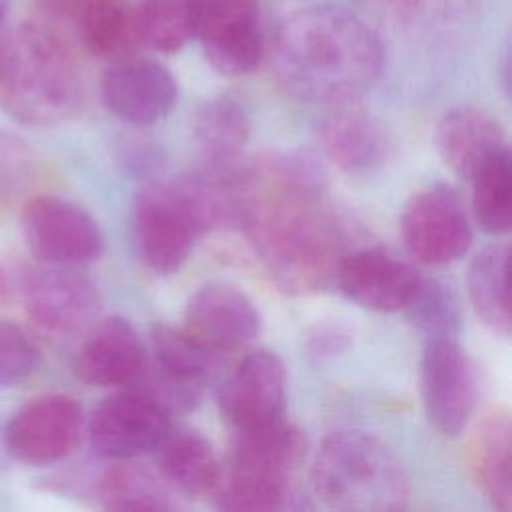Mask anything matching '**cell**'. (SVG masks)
I'll list each match as a JSON object with an SVG mask.
<instances>
[{
    "label": "cell",
    "instance_id": "obj_1",
    "mask_svg": "<svg viewBox=\"0 0 512 512\" xmlns=\"http://www.w3.org/2000/svg\"><path fill=\"white\" fill-rule=\"evenodd\" d=\"M236 224L274 282L310 294L334 280L348 236L326 198L324 172L302 152H268L242 162Z\"/></svg>",
    "mask_w": 512,
    "mask_h": 512
},
{
    "label": "cell",
    "instance_id": "obj_2",
    "mask_svg": "<svg viewBox=\"0 0 512 512\" xmlns=\"http://www.w3.org/2000/svg\"><path fill=\"white\" fill-rule=\"evenodd\" d=\"M280 86L298 100L338 104L358 100L384 68L378 34L354 12L334 4L288 14L272 38Z\"/></svg>",
    "mask_w": 512,
    "mask_h": 512
},
{
    "label": "cell",
    "instance_id": "obj_3",
    "mask_svg": "<svg viewBox=\"0 0 512 512\" xmlns=\"http://www.w3.org/2000/svg\"><path fill=\"white\" fill-rule=\"evenodd\" d=\"M84 80L66 38L46 22L0 32V108L22 124L56 126L76 116Z\"/></svg>",
    "mask_w": 512,
    "mask_h": 512
},
{
    "label": "cell",
    "instance_id": "obj_4",
    "mask_svg": "<svg viewBox=\"0 0 512 512\" xmlns=\"http://www.w3.org/2000/svg\"><path fill=\"white\" fill-rule=\"evenodd\" d=\"M310 484L326 508L342 512H394L410 500L402 460L382 438L364 430L326 436L312 462Z\"/></svg>",
    "mask_w": 512,
    "mask_h": 512
},
{
    "label": "cell",
    "instance_id": "obj_5",
    "mask_svg": "<svg viewBox=\"0 0 512 512\" xmlns=\"http://www.w3.org/2000/svg\"><path fill=\"white\" fill-rule=\"evenodd\" d=\"M304 432L284 418L234 430L226 464L212 490L220 510L272 512L298 508L294 474L306 458Z\"/></svg>",
    "mask_w": 512,
    "mask_h": 512
},
{
    "label": "cell",
    "instance_id": "obj_6",
    "mask_svg": "<svg viewBox=\"0 0 512 512\" xmlns=\"http://www.w3.org/2000/svg\"><path fill=\"white\" fill-rule=\"evenodd\" d=\"M20 300L30 326L48 340L86 332L100 312L96 286L76 266L30 268Z\"/></svg>",
    "mask_w": 512,
    "mask_h": 512
},
{
    "label": "cell",
    "instance_id": "obj_7",
    "mask_svg": "<svg viewBox=\"0 0 512 512\" xmlns=\"http://www.w3.org/2000/svg\"><path fill=\"white\" fill-rule=\"evenodd\" d=\"M22 232L28 250L54 266H84L100 258L104 236L98 222L78 204L34 194L22 206Z\"/></svg>",
    "mask_w": 512,
    "mask_h": 512
},
{
    "label": "cell",
    "instance_id": "obj_8",
    "mask_svg": "<svg viewBox=\"0 0 512 512\" xmlns=\"http://www.w3.org/2000/svg\"><path fill=\"white\" fill-rule=\"evenodd\" d=\"M400 234L408 254L430 266L460 260L472 242V228L460 194L448 184H430L410 196Z\"/></svg>",
    "mask_w": 512,
    "mask_h": 512
},
{
    "label": "cell",
    "instance_id": "obj_9",
    "mask_svg": "<svg viewBox=\"0 0 512 512\" xmlns=\"http://www.w3.org/2000/svg\"><path fill=\"white\" fill-rule=\"evenodd\" d=\"M420 392L426 416L440 434L456 436L466 428L478 400V374L458 338L424 342Z\"/></svg>",
    "mask_w": 512,
    "mask_h": 512
},
{
    "label": "cell",
    "instance_id": "obj_10",
    "mask_svg": "<svg viewBox=\"0 0 512 512\" xmlns=\"http://www.w3.org/2000/svg\"><path fill=\"white\" fill-rule=\"evenodd\" d=\"M84 412L68 394H42L14 412L2 430L6 454L26 464H50L76 450Z\"/></svg>",
    "mask_w": 512,
    "mask_h": 512
},
{
    "label": "cell",
    "instance_id": "obj_11",
    "mask_svg": "<svg viewBox=\"0 0 512 512\" xmlns=\"http://www.w3.org/2000/svg\"><path fill=\"white\" fill-rule=\"evenodd\" d=\"M172 426V416L146 394L126 388L104 398L90 414L86 432L92 450L106 460L152 454Z\"/></svg>",
    "mask_w": 512,
    "mask_h": 512
},
{
    "label": "cell",
    "instance_id": "obj_12",
    "mask_svg": "<svg viewBox=\"0 0 512 512\" xmlns=\"http://www.w3.org/2000/svg\"><path fill=\"white\" fill-rule=\"evenodd\" d=\"M194 36L218 74L238 78L254 72L264 56L258 0H200Z\"/></svg>",
    "mask_w": 512,
    "mask_h": 512
},
{
    "label": "cell",
    "instance_id": "obj_13",
    "mask_svg": "<svg viewBox=\"0 0 512 512\" xmlns=\"http://www.w3.org/2000/svg\"><path fill=\"white\" fill-rule=\"evenodd\" d=\"M422 274L384 246L348 250L334 274L340 292L362 308L398 312L412 300Z\"/></svg>",
    "mask_w": 512,
    "mask_h": 512
},
{
    "label": "cell",
    "instance_id": "obj_14",
    "mask_svg": "<svg viewBox=\"0 0 512 512\" xmlns=\"http://www.w3.org/2000/svg\"><path fill=\"white\" fill-rule=\"evenodd\" d=\"M286 406V368L270 350H254L218 388V408L234 430L276 422Z\"/></svg>",
    "mask_w": 512,
    "mask_h": 512
},
{
    "label": "cell",
    "instance_id": "obj_15",
    "mask_svg": "<svg viewBox=\"0 0 512 512\" xmlns=\"http://www.w3.org/2000/svg\"><path fill=\"white\" fill-rule=\"evenodd\" d=\"M104 106L120 120L150 126L162 120L178 98V84L168 68L154 60L120 58L100 80Z\"/></svg>",
    "mask_w": 512,
    "mask_h": 512
},
{
    "label": "cell",
    "instance_id": "obj_16",
    "mask_svg": "<svg viewBox=\"0 0 512 512\" xmlns=\"http://www.w3.org/2000/svg\"><path fill=\"white\" fill-rule=\"evenodd\" d=\"M184 330L206 348L224 354L244 348L258 336L260 314L242 290L206 284L186 304Z\"/></svg>",
    "mask_w": 512,
    "mask_h": 512
},
{
    "label": "cell",
    "instance_id": "obj_17",
    "mask_svg": "<svg viewBox=\"0 0 512 512\" xmlns=\"http://www.w3.org/2000/svg\"><path fill=\"white\" fill-rule=\"evenodd\" d=\"M146 346L122 316L94 322L74 356V372L92 386H130L146 362Z\"/></svg>",
    "mask_w": 512,
    "mask_h": 512
},
{
    "label": "cell",
    "instance_id": "obj_18",
    "mask_svg": "<svg viewBox=\"0 0 512 512\" xmlns=\"http://www.w3.org/2000/svg\"><path fill=\"white\" fill-rule=\"evenodd\" d=\"M320 126L326 156L348 174H368L384 160V132L376 118L358 104L346 100L328 106Z\"/></svg>",
    "mask_w": 512,
    "mask_h": 512
},
{
    "label": "cell",
    "instance_id": "obj_19",
    "mask_svg": "<svg viewBox=\"0 0 512 512\" xmlns=\"http://www.w3.org/2000/svg\"><path fill=\"white\" fill-rule=\"evenodd\" d=\"M434 142L444 164L466 180H470L494 152L508 146L502 124L476 106H456L448 110L436 126Z\"/></svg>",
    "mask_w": 512,
    "mask_h": 512
},
{
    "label": "cell",
    "instance_id": "obj_20",
    "mask_svg": "<svg viewBox=\"0 0 512 512\" xmlns=\"http://www.w3.org/2000/svg\"><path fill=\"white\" fill-rule=\"evenodd\" d=\"M82 46L98 56L120 60L142 44L134 0H68Z\"/></svg>",
    "mask_w": 512,
    "mask_h": 512
},
{
    "label": "cell",
    "instance_id": "obj_21",
    "mask_svg": "<svg viewBox=\"0 0 512 512\" xmlns=\"http://www.w3.org/2000/svg\"><path fill=\"white\" fill-rule=\"evenodd\" d=\"M152 454L162 478L186 496L210 494L220 480L222 462L198 430L172 424Z\"/></svg>",
    "mask_w": 512,
    "mask_h": 512
},
{
    "label": "cell",
    "instance_id": "obj_22",
    "mask_svg": "<svg viewBox=\"0 0 512 512\" xmlns=\"http://www.w3.org/2000/svg\"><path fill=\"white\" fill-rule=\"evenodd\" d=\"M468 468L494 508H512V426L506 412L490 414L468 446Z\"/></svg>",
    "mask_w": 512,
    "mask_h": 512
},
{
    "label": "cell",
    "instance_id": "obj_23",
    "mask_svg": "<svg viewBox=\"0 0 512 512\" xmlns=\"http://www.w3.org/2000/svg\"><path fill=\"white\" fill-rule=\"evenodd\" d=\"M150 346L152 354H148V362L152 366L200 392L218 376L222 366V354L206 348L184 328L170 324L152 326Z\"/></svg>",
    "mask_w": 512,
    "mask_h": 512
},
{
    "label": "cell",
    "instance_id": "obj_24",
    "mask_svg": "<svg viewBox=\"0 0 512 512\" xmlns=\"http://www.w3.org/2000/svg\"><path fill=\"white\" fill-rule=\"evenodd\" d=\"M250 122L244 106L232 96L204 102L194 118V138L208 166H228L242 158Z\"/></svg>",
    "mask_w": 512,
    "mask_h": 512
},
{
    "label": "cell",
    "instance_id": "obj_25",
    "mask_svg": "<svg viewBox=\"0 0 512 512\" xmlns=\"http://www.w3.org/2000/svg\"><path fill=\"white\" fill-rule=\"evenodd\" d=\"M468 296L476 316L494 332L508 336L512 328L508 288V246L482 248L468 268Z\"/></svg>",
    "mask_w": 512,
    "mask_h": 512
},
{
    "label": "cell",
    "instance_id": "obj_26",
    "mask_svg": "<svg viewBox=\"0 0 512 512\" xmlns=\"http://www.w3.org/2000/svg\"><path fill=\"white\" fill-rule=\"evenodd\" d=\"M472 184V214L492 236L510 230L512 218V162L508 146L494 152L468 180Z\"/></svg>",
    "mask_w": 512,
    "mask_h": 512
},
{
    "label": "cell",
    "instance_id": "obj_27",
    "mask_svg": "<svg viewBox=\"0 0 512 512\" xmlns=\"http://www.w3.org/2000/svg\"><path fill=\"white\" fill-rule=\"evenodd\" d=\"M96 498L108 510H174L178 504L164 482L148 470L116 460L96 484Z\"/></svg>",
    "mask_w": 512,
    "mask_h": 512
},
{
    "label": "cell",
    "instance_id": "obj_28",
    "mask_svg": "<svg viewBox=\"0 0 512 512\" xmlns=\"http://www.w3.org/2000/svg\"><path fill=\"white\" fill-rule=\"evenodd\" d=\"M200 0H140V42L156 52L172 54L196 34Z\"/></svg>",
    "mask_w": 512,
    "mask_h": 512
},
{
    "label": "cell",
    "instance_id": "obj_29",
    "mask_svg": "<svg viewBox=\"0 0 512 512\" xmlns=\"http://www.w3.org/2000/svg\"><path fill=\"white\" fill-rule=\"evenodd\" d=\"M408 320L426 340L458 338L460 304L456 292L440 278L422 276L418 288L404 308Z\"/></svg>",
    "mask_w": 512,
    "mask_h": 512
},
{
    "label": "cell",
    "instance_id": "obj_30",
    "mask_svg": "<svg viewBox=\"0 0 512 512\" xmlns=\"http://www.w3.org/2000/svg\"><path fill=\"white\" fill-rule=\"evenodd\" d=\"M38 158L26 142L0 132V210L20 200L34 184Z\"/></svg>",
    "mask_w": 512,
    "mask_h": 512
},
{
    "label": "cell",
    "instance_id": "obj_31",
    "mask_svg": "<svg viewBox=\"0 0 512 512\" xmlns=\"http://www.w3.org/2000/svg\"><path fill=\"white\" fill-rule=\"evenodd\" d=\"M34 340L14 322L0 318V386H14L38 366Z\"/></svg>",
    "mask_w": 512,
    "mask_h": 512
},
{
    "label": "cell",
    "instance_id": "obj_32",
    "mask_svg": "<svg viewBox=\"0 0 512 512\" xmlns=\"http://www.w3.org/2000/svg\"><path fill=\"white\" fill-rule=\"evenodd\" d=\"M28 266L16 260H0V304L20 300Z\"/></svg>",
    "mask_w": 512,
    "mask_h": 512
},
{
    "label": "cell",
    "instance_id": "obj_33",
    "mask_svg": "<svg viewBox=\"0 0 512 512\" xmlns=\"http://www.w3.org/2000/svg\"><path fill=\"white\" fill-rule=\"evenodd\" d=\"M344 340V334H340L338 330L334 328H324V330H318V334L312 336V348L316 352L322 350V354H334L336 350L342 348V342Z\"/></svg>",
    "mask_w": 512,
    "mask_h": 512
},
{
    "label": "cell",
    "instance_id": "obj_34",
    "mask_svg": "<svg viewBox=\"0 0 512 512\" xmlns=\"http://www.w3.org/2000/svg\"><path fill=\"white\" fill-rule=\"evenodd\" d=\"M4 14H6V0H0V22L4 20Z\"/></svg>",
    "mask_w": 512,
    "mask_h": 512
},
{
    "label": "cell",
    "instance_id": "obj_35",
    "mask_svg": "<svg viewBox=\"0 0 512 512\" xmlns=\"http://www.w3.org/2000/svg\"><path fill=\"white\" fill-rule=\"evenodd\" d=\"M0 450H4V444H2V432H0ZM6 452V450H4Z\"/></svg>",
    "mask_w": 512,
    "mask_h": 512
}]
</instances>
